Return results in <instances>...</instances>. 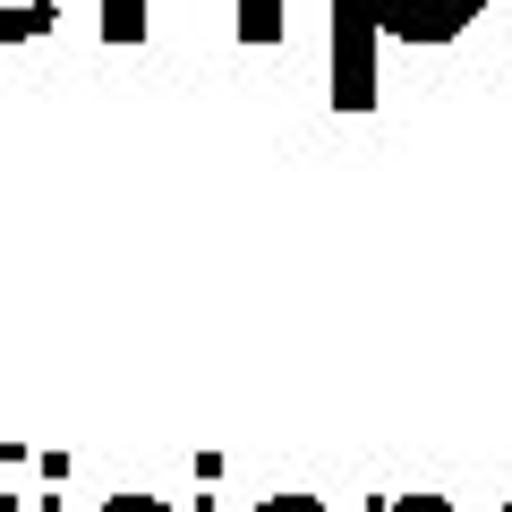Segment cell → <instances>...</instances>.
<instances>
[{
    "label": "cell",
    "instance_id": "1",
    "mask_svg": "<svg viewBox=\"0 0 512 512\" xmlns=\"http://www.w3.org/2000/svg\"><path fill=\"white\" fill-rule=\"evenodd\" d=\"M376 0H333V111L376 103Z\"/></svg>",
    "mask_w": 512,
    "mask_h": 512
},
{
    "label": "cell",
    "instance_id": "2",
    "mask_svg": "<svg viewBox=\"0 0 512 512\" xmlns=\"http://www.w3.org/2000/svg\"><path fill=\"white\" fill-rule=\"evenodd\" d=\"M487 0H376V35L384 43H453L470 35V18Z\"/></svg>",
    "mask_w": 512,
    "mask_h": 512
},
{
    "label": "cell",
    "instance_id": "3",
    "mask_svg": "<svg viewBox=\"0 0 512 512\" xmlns=\"http://www.w3.org/2000/svg\"><path fill=\"white\" fill-rule=\"evenodd\" d=\"M60 18V0H0V43H43Z\"/></svg>",
    "mask_w": 512,
    "mask_h": 512
},
{
    "label": "cell",
    "instance_id": "4",
    "mask_svg": "<svg viewBox=\"0 0 512 512\" xmlns=\"http://www.w3.org/2000/svg\"><path fill=\"white\" fill-rule=\"evenodd\" d=\"M239 43H274L282 35V0H239Z\"/></svg>",
    "mask_w": 512,
    "mask_h": 512
},
{
    "label": "cell",
    "instance_id": "5",
    "mask_svg": "<svg viewBox=\"0 0 512 512\" xmlns=\"http://www.w3.org/2000/svg\"><path fill=\"white\" fill-rule=\"evenodd\" d=\"M103 43H146V0H103Z\"/></svg>",
    "mask_w": 512,
    "mask_h": 512
},
{
    "label": "cell",
    "instance_id": "6",
    "mask_svg": "<svg viewBox=\"0 0 512 512\" xmlns=\"http://www.w3.org/2000/svg\"><path fill=\"white\" fill-rule=\"evenodd\" d=\"M35 478H43L35 512H60V504H69V495H60V487H69V453H35Z\"/></svg>",
    "mask_w": 512,
    "mask_h": 512
},
{
    "label": "cell",
    "instance_id": "7",
    "mask_svg": "<svg viewBox=\"0 0 512 512\" xmlns=\"http://www.w3.org/2000/svg\"><path fill=\"white\" fill-rule=\"evenodd\" d=\"M359 512H461L453 495H367Z\"/></svg>",
    "mask_w": 512,
    "mask_h": 512
},
{
    "label": "cell",
    "instance_id": "8",
    "mask_svg": "<svg viewBox=\"0 0 512 512\" xmlns=\"http://www.w3.org/2000/svg\"><path fill=\"white\" fill-rule=\"evenodd\" d=\"M26 461H35L26 444H0V512H18V495H9V470H26Z\"/></svg>",
    "mask_w": 512,
    "mask_h": 512
},
{
    "label": "cell",
    "instance_id": "9",
    "mask_svg": "<svg viewBox=\"0 0 512 512\" xmlns=\"http://www.w3.org/2000/svg\"><path fill=\"white\" fill-rule=\"evenodd\" d=\"M256 512H325V504H316V495H265Z\"/></svg>",
    "mask_w": 512,
    "mask_h": 512
},
{
    "label": "cell",
    "instance_id": "10",
    "mask_svg": "<svg viewBox=\"0 0 512 512\" xmlns=\"http://www.w3.org/2000/svg\"><path fill=\"white\" fill-rule=\"evenodd\" d=\"M188 512H214V495H205V487H197V504H188Z\"/></svg>",
    "mask_w": 512,
    "mask_h": 512
}]
</instances>
